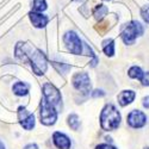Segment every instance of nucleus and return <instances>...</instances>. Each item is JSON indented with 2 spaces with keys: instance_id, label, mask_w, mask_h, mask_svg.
<instances>
[{
  "instance_id": "f257e3e1",
  "label": "nucleus",
  "mask_w": 149,
  "mask_h": 149,
  "mask_svg": "<svg viewBox=\"0 0 149 149\" xmlns=\"http://www.w3.org/2000/svg\"><path fill=\"white\" fill-rule=\"evenodd\" d=\"M16 56L23 62H30L32 70L37 75H42L47 70V57L45 55L28 43L19 42L16 45Z\"/></svg>"
},
{
  "instance_id": "f03ea898",
  "label": "nucleus",
  "mask_w": 149,
  "mask_h": 149,
  "mask_svg": "<svg viewBox=\"0 0 149 149\" xmlns=\"http://www.w3.org/2000/svg\"><path fill=\"white\" fill-rule=\"evenodd\" d=\"M100 124H102V128L106 131L116 130L119 127L120 113L112 104H109L103 109L100 115Z\"/></svg>"
},
{
  "instance_id": "7ed1b4c3",
  "label": "nucleus",
  "mask_w": 149,
  "mask_h": 149,
  "mask_svg": "<svg viewBox=\"0 0 149 149\" xmlns=\"http://www.w3.org/2000/svg\"><path fill=\"white\" fill-rule=\"evenodd\" d=\"M144 32V28L140 22H130L128 23L123 28L122 32H120V37L123 42L125 44H134V42L136 41L139 36H142Z\"/></svg>"
},
{
  "instance_id": "20e7f679",
  "label": "nucleus",
  "mask_w": 149,
  "mask_h": 149,
  "mask_svg": "<svg viewBox=\"0 0 149 149\" xmlns=\"http://www.w3.org/2000/svg\"><path fill=\"white\" fill-rule=\"evenodd\" d=\"M57 119V112H56V109L49 104L44 98H42V102H41V122L45 125H53L55 124Z\"/></svg>"
},
{
  "instance_id": "39448f33",
  "label": "nucleus",
  "mask_w": 149,
  "mask_h": 149,
  "mask_svg": "<svg viewBox=\"0 0 149 149\" xmlns=\"http://www.w3.org/2000/svg\"><path fill=\"white\" fill-rule=\"evenodd\" d=\"M63 41L67 47V49L72 53V54H75V55H80L82 54V47L84 43L81 42L80 37L74 32V31H69L63 36Z\"/></svg>"
},
{
  "instance_id": "423d86ee",
  "label": "nucleus",
  "mask_w": 149,
  "mask_h": 149,
  "mask_svg": "<svg viewBox=\"0 0 149 149\" xmlns=\"http://www.w3.org/2000/svg\"><path fill=\"white\" fill-rule=\"evenodd\" d=\"M73 86L75 87L78 91H80L84 94H88L91 92V81H90V77L87 73L85 72H80L77 73L75 75L72 79Z\"/></svg>"
},
{
  "instance_id": "0eeeda50",
  "label": "nucleus",
  "mask_w": 149,
  "mask_h": 149,
  "mask_svg": "<svg viewBox=\"0 0 149 149\" xmlns=\"http://www.w3.org/2000/svg\"><path fill=\"white\" fill-rule=\"evenodd\" d=\"M43 98L54 107L61 104V93L50 82H45L43 85Z\"/></svg>"
},
{
  "instance_id": "6e6552de",
  "label": "nucleus",
  "mask_w": 149,
  "mask_h": 149,
  "mask_svg": "<svg viewBox=\"0 0 149 149\" xmlns=\"http://www.w3.org/2000/svg\"><path fill=\"white\" fill-rule=\"evenodd\" d=\"M147 123V116L139 110H134L128 115V124L131 128L139 129L144 127V124Z\"/></svg>"
},
{
  "instance_id": "1a4fd4ad",
  "label": "nucleus",
  "mask_w": 149,
  "mask_h": 149,
  "mask_svg": "<svg viewBox=\"0 0 149 149\" xmlns=\"http://www.w3.org/2000/svg\"><path fill=\"white\" fill-rule=\"evenodd\" d=\"M18 118L22 124V127L26 130H31L35 127V117L32 113H30L25 107H19L18 109Z\"/></svg>"
},
{
  "instance_id": "9d476101",
  "label": "nucleus",
  "mask_w": 149,
  "mask_h": 149,
  "mask_svg": "<svg viewBox=\"0 0 149 149\" xmlns=\"http://www.w3.org/2000/svg\"><path fill=\"white\" fill-rule=\"evenodd\" d=\"M53 142L58 149H69L70 148V140L68 136L62 132H54L53 135Z\"/></svg>"
},
{
  "instance_id": "9b49d317",
  "label": "nucleus",
  "mask_w": 149,
  "mask_h": 149,
  "mask_svg": "<svg viewBox=\"0 0 149 149\" xmlns=\"http://www.w3.org/2000/svg\"><path fill=\"white\" fill-rule=\"evenodd\" d=\"M29 16H30V20L32 23V25L37 29H42L48 24V17L42 15V12L32 11V12H30Z\"/></svg>"
},
{
  "instance_id": "f8f14e48",
  "label": "nucleus",
  "mask_w": 149,
  "mask_h": 149,
  "mask_svg": "<svg viewBox=\"0 0 149 149\" xmlns=\"http://www.w3.org/2000/svg\"><path fill=\"white\" fill-rule=\"evenodd\" d=\"M135 97H136V94H135L134 91H123V92H120L118 94V98L117 99H118L119 105L127 106V105H129L130 103L134 102Z\"/></svg>"
},
{
  "instance_id": "ddd939ff",
  "label": "nucleus",
  "mask_w": 149,
  "mask_h": 149,
  "mask_svg": "<svg viewBox=\"0 0 149 149\" xmlns=\"http://www.w3.org/2000/svg\"><path fill=\"white\" fill-rule=\"evenodd\" d=\"M13 92H15V94L20 95V97L26 95L29 92V87H28V85L23 84V82H16L13 85Z\"/></svg>"
},
{
  "instance_id": "4468645a",
  "label": "nucleus",
  "mask_w": 149,
  "mask_h": 149,
  "mask_svg": "<svg viewBox=\"0 0 149 149\" xmlns=\"http://www.w3.org/2000/svg\"><path fill=\"white\" fill-rule=\"evenodd\" d=\"M107 12H109V8L105 6V5H97V7L94 8L93 11V15L94 17L98 19V20H102L106 15H107Z\"/></svg>"
},
{
  "instance_id": "2eb2a0df",
  "label": "nucleus",
  "mask_w": 149,
  "mask_h": 149,
  "mask_svg": "<svg viewBox=\"0 0 149 149\" xmlns=\"http://www.w3.org/2000/svg\"><path fill=\"white\" fill-rule=\"evenodd\" d=\"M103 50L107 56H113L115 54V42L112 40H106L103 42Z\"/></svg>"
},
{
  "instance_id": "dca6fc26",
  "label": "nucleus",
  "mask_w": 149,
  "mask_h": 149,
  "mask_svg": "<svg viewBox=\"0 0 149 149\" xmlns=\"http://www.w3.org/2000/svg\"><path fill=\"white\" fill-rule=\"evenodd\" d=\"M128 74H129L130 78H132V79H139V80L141 81V79H142L143 75H144V72H143L140 67L134 66V67H131V68L129 69Z\"/></svg>"
},
{
  "instance_id": "f3484780",
  "label": "nucleus",
  "mask_w": 149,
  "mask_h": 149,
  "mask_svg": "<svg viewBox=\"0 0 149 149\" xmlns=\"http://www.w3.org/2000/svg\"><path fill=\"white\" fill-rule=\"evenodd\" d=\"M68 125L73 129V130H78L80 127V120L79 117L77 115H70L68 117Z\"/></svg>"
},
{
  "instance_id": "a211bd4d",
  "label": "nucleus",
  "mask_w": 149,
  "mask_h": 149,
  "mask_svg": "<svg viewBox=\"0 0 149 149\" xmlns=\"http://www.w3.org/2000/svg\"><path fill=\"white\" fill-rule=\"evenodd\" d=\"M47 3H45V0H33V11L36 12H42L44 10H47Z\"/></svg>"
},
{
  "instance_id": "6ab92c4d",
  "label": "nucleus",
  "mask_w": 149,
  "mask_h": 149,
  "mask_svg": "<svg viewBox=\"0 0 149 149\" xmlns=\"http://www.w3.org/2000/svg\"><path fill=\"white\" fill-rule=\"evenodd\" d=\"M53 65H54V67L60 72V73H63V74H66L69 69H70V66H68V65H60V63H57V62H53Z\"/></svg>"
},
{
  "instance_id": "aec40b11",
  "label": "nucleus",
  "mask_w": 149,
  "mask_h": 149,
  "mask_svg": "<svg viewBox=\"0 0 149 149\" xmlns=\"http://www.w3.org/2000/svg\"><path fill=\"white\" fill-rule=\"evenodd\" d=\"M141 15H142L143 19L149 24V6H146V7H143V8H142Z\"/></svg>"
},
{
  "instance_id": "412c9836",
  "label": "nucleus",
  "mask_w": 149,
  "mask_h": 149,
  "mask_svg": "<svg viewBox=\"0 0 149 149\" xmlns=\"http://www.w3.org/2000/svg\"><path fill=\"white\" fill-rule=\"evenodd\" d=\"M141 84H142L143 86H149V72L144 73L143 78L141 79Z\"/></svg>"
},
{
  "instance_id": "4be33fe9",
  "label": "nucleus",
  "mask_w": 149,
  "mask_h": 149,
  "mask_svg": "<svg viewBox=\"0 0 149 149\" xmlns=\"http://www.w3.org/2000/svg\"><path fill=\"white\" fill-rule=\"evenodd\" d=\"M105 93H104V91H102V90H95L93 93H92V97L93 98H98V97H103Z\"/></svg>"
},
{
  "instance_id": "5701e85b",
  "label": "nucleus",
  "mask_w": 149,
  "mask_h": 149,
  "mask_svg": "<svg viewBox=\"0 0 149 149\" xmlns=\"http://www.w3.org/2000/svg\"><path fill=\"white\" fill-rule=\"evenodd\" d=\"M95 149H117V148L110 146V144H99V146H97Z\"/></svg>"
},
{
  "instance_id": "b1692460",
  "label": "nucleus",
  "mask_w": 149,
  "mask_h": 149,
  "mask_svg": "<svg viewBox=\"0 0 149 149\" xmlns=\"http://www.w3.org/2000/svg\"><path fill=\"white\" fill-rule=\"evenodd\" d=\"M143 106L147 107V109H149V97L143 98Z\"/></svg>"
},
{
  "instance_id": "393cba45",
  "label": "nucleus",
  "mask_w": 149,
  "mask_h": 149,
  "mask_svg": "<svg viewBox=\"0 0 149 149\" xmlns=\"http://www.w3.org/2000/svg\"><path fill=\"white\" fill-rule=\"evenodd\" d=\"M24 149H38V147H37L36 144H33V143H31V144H28Z\"/></svg>"
},
{
  "instance_id": "a878e982",
  "label": "nucleus",
  "mask_w": 149,
  "mask_h": 149,
  "mask_svg": "<svg viewBox=\"0 0 149 149\" xmlns=\"http://www.w3.org/2000/svg\"><path fill=\"white\" fill-rule=\"evenodd\" d=\"M0 149H5V146H4V143H1V142H0Z\"/></svg>"
},
{
  "instance_id": "bb28decb",
  "label": "nucleus",
  "mask_w": 149,
  "mask_h": 149,
  "mask_svg": "<svg viewBox=\"0 0 149 149\" xmlns=\"http://www.w3.org/2000/svg\"><path fill=\"white\" fill-rule=\"evenodd\" d=\"M105 1H111V0H105Z\"/></svg>"
},
{
  "instance_id": "cd10ccee",
  "label": "nucleus",
  "mask_w": 149,
  "mask_h": 149,
  "mask_svg": "<svg viewBox=\"0 0 149 149\" xmlns=\"http://www.w3.org/2000/svg\"><path fill=\"white\" fill-rule=\"evenodd\" d=\"M146 149H149V148H146Z\"/></svg>"
}]
</instances>
